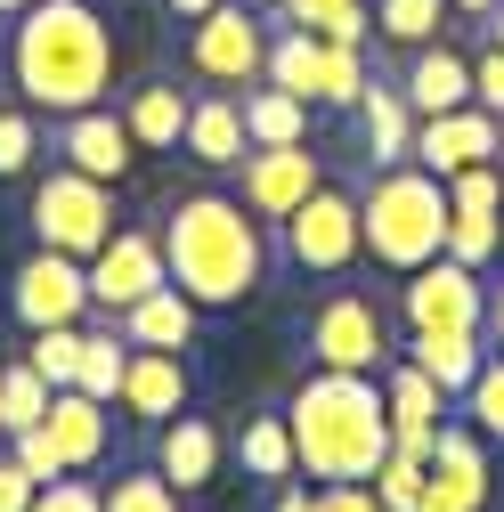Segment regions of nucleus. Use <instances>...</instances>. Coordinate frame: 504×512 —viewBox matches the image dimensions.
Here are the masks:
<instances>
[{"label":"nucleus","instance_id":"1","mask_svg":"<svg viewBox=\"0 0 504 512\" xmlns=\"http://www.w3.org/2000/svg\"><path fill=\"white\" fill-rule=\"evenodd\" d=\"M9 82L49 122H66L82 106H106L114 33L98 25L90 0H33V9L9 25Z\"/></svg>","mask_w":504,"mask_h":512},{"label":"nucleus","instance_id":"2","mask_svg":"<svg viewBox=\"0 0 504 512\" xmlns=\"http://www.w3.org/2000/svg\"><path fill=\"white\" fill-rule=\"evenodd\" d=\"M163 261H171V285L204 309H236L261 293L269 277V244H261V220L244 212V196H179L163 212Z\"/></svg>","mask_w":504,"mask_h":512},{"label":"nucleus","instance_id":"3","mask_svg":"<svg viewBox=\"0 0 504 512\" xmlns=\"http://www.w3.org/2000/svg\"><path fill=\"white\" fill-rule=\"evenodd\" d=\"M293 423V456L309 480H374V464L391 456V407H383V374H334L318 366L285 399Z\"/></svg>","mask_w":504,"mask_h":512},{"label":"nucleus","instance_id":"4","mask_svg":"<svg viewBox=\"0 0 504 512\" xmlns=\"http://www.w3.org/2000/svg\"><path fill=\"white\" fill-rule=\"evenodd\" d=\"M448 220H456L448 179L423 171V163H383V171L358 187L366 261H374V269H391V277H407V269L439 261V252H448Z\"/></svg>","mask_w":504,"mask_h":512},{"label":"nucleus","instance_id":"5","mask_svg":"<svg viewBox=\"0 0 504 512\" xmlns=\"http://www.w3.org/2000/svg\"><path fill=\"white\" fill-rule=\"evenodd\" d=\"M33 236L49 252H74V261H90V252L114 236V187L74 171V163H49V179H33V204H25Z\"/></svg>","mask_w":504,"mask_h":512},{"label":"nucleus","instance_id":"6","mask_svg":"<svg viewBox=\"0 0 504 512\" xmlns=\"http://www.w3.org/2000/svg\"><path fill=\"white\" fill-rule=\"evenodd\" d=\"M285 236V261L301 277H350L366 261V228H358V196H342V187H318L309 204H293L277 220Z\"/></svg>","mask_w":504,"mask_h":512},{"label":"nucleus","instance_id":"7","mask_svg":"<svg viewBox=\"0 0 504 512\" xmlns=\"http://www.w3.org/2000/svg\"><path fill=\"white\" fill-rule=\"evenodd\" d=\"M187 74H204L220 90H252L269 74V25L261 9H244V0H220L187 25Z\"/></svg>","mask_w":504,"mask_h":512},{"label":"nucleus","instance_id":"8","mask_svg":"<svg viewBox=\"0 0 504 512\" xmlns=\"http://www.w3.org/2000/svg\"><path fill=\"white\" fill-rule=\"evenodd\" d=\"M301 342H309V366H334V374H383L391 366V326L366 293H326L309 309Z\"/></svg>","mask_w":504,"mask_h":512},{"label":"nucleus","instance_id":"9","mask_svg":"<svg viewBox=\"0 0 504 512\" xmlns=\"http://www.w3.org/2000/svg\"><path fill=\"white\" fill-rule=\"evenodd\" d=\"M399 317H407V334H480V317H488V285L480 269L464 261H423L399 277Z\"/></svg>","mask_w":504,"mask_h":512},{"label":"nucleus","instance_id":"10","mask_svg":"<svg viewBox=\"0 0 504 512\" xmlns=\"http://www.w3.org/2000/svg\"><path fill=\"white\" fill-rule=\"evenodd\" d=\"M9 309H17L25 334H41V326H82V309H90V261L41 244L33 261L9 277Z\"/></svg>","mask_w":504,"mask_h":512},{"label":"nucleus","instance_id":"11","mask_svg":"<svg viewBox=\"0 0 504 512\" xmlns=\"http://www.w3.org/2000/svg\"><path fill=\"white\" fill-rule=\"evenodd\" d=\"M155 285H171V261H163V236L147 228H114L98 252H90V309L122 317L131 301H147Z\"/></svg>","mask_w":504,"mask_h":512},{"label":"nucleus","instance_id":"12","mask_svg":"<svg viewBox=\"0 0 504 512\" xmlns=\"http://www.w3.org/2000/svg\"><path fill=\"white\" fill-rule=\"evenodd\" d=\"M496 155H504V114H488V106L472 98V106H456V114H423L407 163H423V171H439V179H456V171L496 163Z\"/></svg>","mask_w":504,"mask_h":512},{"label":"nucleus","instance_id":"13","mask_svg":"<svg viewBox=\"0 0 504 512\" xmlns=\"http://www.w3.org/2000/svg\"><path fill=\"white\" fill-rule=\"evenodd\" d=\"M49 155L74 163V171H90V179H106V187H122L131 163H139V139H131V122H122L114 106H82V114H66L49 131Z\"/></svg>","mask_w":504,"mask_h":512},{"label":"nucleus","instance_id":"14","mask_svg":"<svg viewBox=\"0 0 504 512\" xmlns=\"http://www.w3.org/2000/svg\"><path fill=\"white\" fill-rule=\"evenodd\" d=\"M244 212L252 220H285L293 204H309L318 196V155H309V139H293V147H244Z\"/></svg>","mask_w":504,"mask_h":512},{"label":"nucleus","instance_id":"15","mask_svg":"<svg viewBox=\"0 0 504 512\" xmlns=\"http://www.w3.org/2000/svg\"><path fill=\"white\" fill-rule=\"evenodd\" d=\"M383 407H391V447L407 456H439V431H448V391L415 366V358H391L383 366Z\"/></svg>","mask_w":504,"mask_h":512},{"label":"nucleus","instance_id":"16","mask_svg":"<svg viewBox=\"0 0 504 512\" xmlns=\"http://www.w3.org/2000/svg\"><path fill=\"white\" fill-rule=\"evenodd\" d=\"M488 504V439L448 423L439 431V456H431V480H423V504L415 512H480Z\"/></svg>","mask_w":504,"mask_h":512},{"label":"nucleus","instance_id":"17","mask_svg":"<svg viewBox=\"0 0 504 512\" xmlns=\"http://www.w3.org/2000/svg\"><path fill=\"white\" fill-rule=\"evenodd\" d=\"M220 464H228L220 423H204V415H171V423L155 431V472H163L179 496H204V488L220 480Z\"/></svg>","mask_w":504,"mask_h":512},{"label":"nucleus","instance_id":"18","mask_svg":"<svg viewBox=\"0 0 504 512\" xmlns=\"http://www.w3.org/2000/svg\"><path fill=\"white\" fill-rule=\"evenodd\" d=\"M131 423H147V431H163L171 415H187V366H179V350H139L131 342V366H122V399H114Z\"/></svg>","mask_w":504,"mask_h":512},{"label":"nucleus","instance_id":"19","mask_svg":"<svg viewBox=\"0 0 504 512\" xmlns=\"http://www.w3.org/2000/svg\"><path fill=\"white\" fill-rule=\"evenodd\" d=\"M41 431L57 439V456H66V472H90V464H106V447H114V415H106V399H90V391H49V415H41Z\"/></svg>","mask_w":504,"mask_h":512},{"label":"nucleus","instance_id":"20","mask_svg":"<svg viewBox=\"0 0 504 512\" xmlns=\"http://www.w3.org/2000/svg\"><path fill=\"white\" fill-rule=\"evenodd\" d=\"M407 106H415V122L423 114H456V106H472V57L464 49H448V41H423V49H407Z\"/></svg>","mask_w":504,"mask_h":512},{"label":"nucleus","instance_id":"21","mask_svg":"<svg viewBox=\"0 0 504 512\" xmlns=\"http://www.w3.org/2000/svg\"><path fill=\"white\" fill-rule=\"evenodd\" d=\"M196 317H204V301H187L179 285H155L147 301H131L114 317V334L139 342V350H187V342H196Z\"/></svg>","mask_w":504,"mask_h":512},{"label":"nucleus","instance_id":"22","mask_svg":"<svg viewBox=\"0 0 504 512\" xmlns=\"http://www.w3.org/2000/svg\"><path fill=\"white\" fill-rule=\"evenodd\" d=\"M187 155H196L204 171H236L244 163V98H196L187 106V139H179Z\"/></svg>","mask_w":504,"mask_h":512},{"label":"nucleus","instance_id":"23","mask_svg":"<svg viewBox=\"0 0 504 512\" xmlns=\"http://www.w3.org/2000/svg\"><path fill=\"white\" fill-rule=\"evenodd\" d=\"M187 98L179 82H139L131 98H122V122H131V139H139V155H171L179 139H187Z\"/></svg>","mask_w":504,"mask_h":512},{"label":"nucleus","instance_id":"24","mask_svg":"<svg viewBox=\"0 0 504 512\" xmlns=\"http://www.w3.org/2000/svg\"><path fill=\"white\" fill-rule=\"evenodd\" d=\"M228 456L244 464V480H261V488H285V480L301 472V456H293V423H285V415H244V431L228 439Z\"/></svg>","mask_w":504,"mask_h":512},{"label":"nucleus","instance_id":"25","mask_svg":"<svg viewBox=\"0 0 504 512\" xmlns=\"http://www.w3.org/2000/svg\"><path fill=\"white\" fill-rule=\"evenodd\" d=\"M358 122H366V155H374V171L415 155V106H407V90H391V82H366Z\"/></svg>","mask_w":504,"mask_h":512},{"label":"nucleus","instance_id":"26","mask_svg":"<svg viewBox=\"0 0 504 512\" xmlns=\"http://www.w3.org/2000/svg\"><path fill=\"white\" fill-rule=\"evenodd\" d=\"M407 358H415L448 399H464L472 374H480V358H488V342H480V334H407Z\"/></svg>","mask_w":504,"mask_h":512},{"label":"nucleus","instance_id":"27","mask_svg":"<svg viewBox=\"0 0 504 512\" xmlns=\"http://www.w3.org/2000/svg\"><path fill=\"white\" fill-rule=\"evenodd\" d=\"M244 139H252V147H293V139H309V98H293V90H277V82H252V90H244Z\"/></svg>","mask_w":504,"mask_h":512},{"label":"nucleus","instance_id":"28","mask_svg":"<svg viewBox=\"0 0 504 512\" xmlns=\"http://www.w3.org/2000/svg\"><path fill=\"white\" fill-rule=\"evenodd\" d=\"M318 57H326V41H318V33L285 25V33H269V74H261V82H277V90H293V98L318 106Z\"/></svg>","mask_w":504,"mask_h":512},{"label":"nucleus","instance_id":"29","mask_svg":"<svg viewBox=\"0 0 504 512\" xmlns=\"http://www.w3.org/2000/svg\"><path fill=\"white\" fill-rule=\"evenodd\" d=\"M448 0H374V33L391 49H423V41H448Z\"/></svg>","mask_w":504,"mask_h":512},{"label":"nucleus","instance_id":"30","mask_svg":"<svg viewBox=\"0 0 504 512\" xmlns=\"http://www.w3.org/2000/svg\"><path fill=\"white\" fill-rule=\"evenodd\" d=\"M277 17L301 25V33H318V41H366V25H374L366 0H285Z\"/></svg>","mask_w":504,"mask_h":512},{"label":"nucleus","instance_id":"31","mask_svg":"<svg viewBox=\"0 0 504 512\" xmlns=\"http://www.w3.org/2000/svg\"><path fill=\"white\" fill-rule=\"evenodd\" d=\"M82 342H90L82 326H41V334H33V350H25V366L49 382V391H66V382L82 374Z\"/></svg>","mask_w":504,"mask_h":512},{"label":"nucleus","instance_id":"32","mask_svg":"<svg viewBox=\"0 0 504 512\" xmlns=\"http://www.w3.org/2000/svg\"><path fill=\"white\" fill-rule=\"evenodd\" d=\"M122 366H131V342L122 334H90L82 342V374H74V391H90V399H122Z\"/></svg>","mask_w":504,"mask_h":512},{"label":"nucleus","instance_id":"33","mask_svg":"<svg viewBox=\"0 0 504 512\" xmlns=\"http://www.w3.org/2000/svg\"><path fill=\"white\" fill-rule=\"evenodd\" d=\"M423 480H431V464L407 456V447H391V456L374 464L366 488H374V504H383V512H415V504H423Z\"/></svg>","mask_w":504,"mask_h":512},{"label":"nucleus","instance_id":"34","mask_svg":"<svg viewBox=\"0 0 504 512\" xmlns=\"http://www.w3.org/2000/svg\"><path fill=\"white\" fill-rule=\"evenodd\" d=\"M41 415H49V382H41L33 366H0V431L17 439V431H33Z\"/></svg>","mask_w":504,"mask_h":512},{"label":"nucleus","instance_id":"35","mask_svg":"<svg viewBox=\"0 0 504 512\" xmlns=\"http://www.w3.org/2000/svg\"><path fill=\"white\" fill-rule=\"evenodd\" d=\"M366 57H358V41H326V57H318V106H358L366 98Z\"/></svg>","mask_w":504,"mask_h":512},{"label":"nucleus","instance_id":"36","mask_svg":"<svg viewBox=\"0 0 504 512\" xmlns=\"http://www.w3.org/2000/svg\"><path fill=\"white\" fill-rule=\"evenodd\" d=\"M464 415H472V431H480L488 447H504V350H488V358H480L472 391H464Z\"/></svg>","mask_w":504,"mask_h":512},{"label":"nucleus","instance_id":"37","mask_svg":"<svg viewBox=\"0 0 504 512\" xmlns=\"http://www.w3.org/2000/svg\"><path fill=\"white\" fill-rule=\"evenodd\" d=\"M496 244H504L496 212H456V220H448V261H464V269H488V261H496Z\"/></svg>","mask_w":504,"mask_h":512},{"label":"nucleus","instance_id":"38","mask_svg":"<svg viewBox=\"0 0 504 512\" xmlns=\"http://www.w3.org/2000/svg\"><path fill=\"white\" fill-rule=\"evenodd\" d=\"M106 512H179V488L163 472H122L106 480Z\"/></svg>","mask_w":504,"mask_h":512},{"label":"nucleus","instance_id":"39","mask_svg":"<svg viewBox=\"0 0 504 512\" xmlns=\"http://www.w3.org/2000/svg\"><path fill=\"white\" fill-rule=\"evenodd\" d=\"M33 155H41V114L33 106H9V114H0V179L33 171Z\"/></svg>","mask_w":504,"mask_h":512},{"label":"nucleus","instance_id":"40","mask_svg":"<svg viewBox=\"0 0 504 512\" xmlns=\"http://www.w3.org/2000/svg\"><path fill=\"white\" fill-rule=\"evenodd\" d=\"M448 204H456V212H504V171H496V163L456 171V179H448Z\"/></svg>","mask_w":504,"mask_h":512},{"label":"nucleus","instance_id":"41","mask_svg":"<svg viewBox=\"0 0 504 512\" xmlns=\"http://www.w3.org/2000/svg\"><path fill=\"white\" fill-rule=\"evenodd\" d=\"M25 512H106V488H90V480H74V472H66V480H49Z\"/></svg>","mask_w":504,"mask_h":512},{"label":"nucleus","instance_id":"42","mask_svg":"<svg viewBox=\"0 0 504 512\" xmlns=\"http://www.w3.org/2000/svg\"><path fill=\"white\" fill-rule=\"evenodd\" d=\"M9 456H17L41 488H49V480H66V456H57V439H49L41 423H33V431H17V447H9Z\"/></svg>","mask_w":504,"mask_h":512},{"label":"nucleus","instance_id":"43","mask_svg":"<svg viewBox=\"0 0 504 512\" xmlns=\"http://www.w3.org/2000/svg\"><path fill=\"white\" fill-rule=\"evenodd\" d=\"M472 98H480L488 114H504V41H488V49L472 57Z\"/></svg>","mask_w":504,"mask_h":512},{"label":"nucleus","instance_id":"44","mask_svg":"<svg viewBox=\"0 0 504 512\" xmlns=\"http://www.w3.org/2000/svg\"><path fill=\"white\" fill-rule=\"evenodd\" d=\"M33 496H41V480H33L17 456H0V512H25Z\"/></svg>","mask_w":504,"mask_h":512},{"label":"nucleus","instance_id":"45","mask_svg":"<svg viewBox=\"0 0 504 512\" xmlns=\"http://www.w3.org/2000/svg\"><path fill=\"white\" fill-rule=\"evenodd\" d=\"M480 342H488V350H504V285L488 293V317H480Z\"/></svg>","mask_w":504,"mask_h":512},{"label":"nucleus","instance_id":"46","mask_svg":"<svg viewBox=\"0 0 504 512\" xmlns=\"http://www.w3.org/2000/svg\"><path fill=\"white\" fill-rule=\"evenodd\" d=\"M277 512H318V496H309V488H293V480H285V488H277Z\"/></svg>","mask_w":504,"mask_h":512},{"label":"nucleus","instance_id":"47","mask_svg":"<svg viewBox=\"0 0 504 512\" xmlns=\"http://www.w3.org/2000/svg\"><path fill=\"white\" fill-rule=\"evenodd\" d=\"M163 9H171V17H179V25H196V17H204V9H220V0H163Z\"/></svg>","mask_w":504,"mask_h":512},{"label":"nucleus","instance_id":"48","mask_svg":"<svg viewBox=\"0 0 504 512\" xmlns=\"http://www.w3.org/2000/svg\"><path fill=\"white\" fill-rule=\"evenodd\" d=\"M448 9H456V17H496L504 0H448Z\"/></svg>","mask_w":504,"mask_h":512},{"label":"nucleus","instance_id":"49","mask_svg":"<svg viewBox=\"0 0 504 512\" xmlns=\"http://www.w3.org/2000/svg\"><path fill=\"white\" fill-rule=\"evenodd\" d=\"M25 9H33V0H0V17H25Z\"/></svg>","mask_w":504,"mask_h":512},{"label":"nucleus","instance_id":"50","mask_svg":"<svg viewBox=\"0 0 504 512\" xmlns=\"http://www.w3.org/2000/svg\"><path fill=\"white\" fill-rule=\"evenodd\" d=\"M488 41H504V9H496V17H488Z\"/></svg>","mask_w":504,"mask_h":512},{"label":"nucleus","instance_id":"51","mask_svg":"<svg viewBox=\"0 0 504 512\" xmlns=\"http://www.w3.org/2000/svg\"><path fill=\"white\" fill-rule=\"evenodd\" d=\"M244 9H285V0H244Z\"/></svg>","mask_w":504,"mask_h":512}]
</instances>
